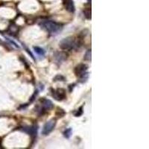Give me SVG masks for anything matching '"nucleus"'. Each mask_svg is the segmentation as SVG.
<instances>
[{
  "label": "nucleus",
  "instance_id": "nucleus-1",
  "mask_svg": "<svg viewBox=\"0 0 149 149\" xmlns=\"http://www.w3.org/2000/svg\"><path fill=\"white\" fill-rule=\"evenodd\" d=\"M79 42L74 39V37H66L63 40H61L60 42V48L63 50H66V51H71L73 49H75L79 46Z\"/></svg>",
  "mask_w": 149,
  "mask_h": 149
},
{
  "label": "nucleus",
  "instance_id": "nucleus-2",
  "mask_svg": "<svg viewBox=\"0 0 149 149\" xmlns=\"http://www.w3.org/2000/svg\"><path fill=\"white\" fill-rule=\"evenodd\" d=\"M40 25L50 33H57L63 29V26L61 24L52 20L42 21Z\"/></svg>",
  "mask_w": 149,
  "mask_h": 149
},
{
  "label": "nucleus",
  "instance_id": "nucleus-3",
  "mask_svg": "<svg viewBox=\"0 0 149 149\" xmlns=\"http://www.w3.org/2000/svg\"><path fill=\"white\" fill-rule=\"evenodd\" d=\"M87 69H88V66L84 64V63L78 64L74 69V74H76V76L81 78V79H84V77L87 78V72H86Z\"/></svg>",
  "mask_w": 149,
  "mask_h": 149
},
{
  "label": "nucleus",
  "instance_id": "nucleus-4",
  "mask_svg": "<svg viewBox=\"0 0 149 149\" xmlns=\"http://www.w3.org/2000/svg\"><path fill=\"white\" fill-rule=\"evenodd\" d=\"M40 102L41 107H40L39 110H38V111L40 112V115H43L46 111L52 110V109L53 108V104L50 100L42 98V99L40 100Z\"/></svg>",
  "mask_w": 149,
  "mask_h": 149
},
{
  "label": "nucleus",
  "instance_id": "nucleus-5",
  "mask_svg": "<svg viewBox=\"0 0 149 149\" xmlns=\"http://www.w3.org/2000/svg\"><path fill=\"white\" fill-rule=\"evenodd\" d=\"M55 125H56L55 119H51V120H49V122H47L46 124H45L43 127H42V134H43L44 136L49 135V134H50L53 130H54Z\"/></svg>",
  "mask_w": 149,
  "mask_h": 149
},
{
  "label": "nucleus",
  "instance_id": "nucleus-6",
  "mask_svg": "<svg viewBox=\"0 0 149 149\" xmlns=\"http://www.w3.org/2000/svg\"><path fill=\"white\" fill-rule=\"evenodd\" d=\"M52 95L53 97L55 98L56 100L62 101L63 100V99H65L66 97V90H65L64 89H62V88H60V89H58V90H54Z\"/></svg>",
  "mask_w": 149,
  "mask_h": 149
},
{
  "label": "nucleus",
  "instance_id": "nucleus-7",
  "mask_svg": "<svg viewBox=\"0 0 149 149\" xmlns=\"http://www.w3.org/2000/svg\"><path fill=\"white\" fill-rule=\"evenodd\" d=\"M63 5L66 10L69 12L73 13L74 11V5L73 0H63Z\"/></svg>",
  "mask_w": 149,
  "mask_h": 149
},
{
  "label": "nucleus",
  "instance_id": "nucleus-8",
  "mask_svg": "<svg viewBox=\"0 0 149 149\" xmlns=\"http://www.w3.org/2000/svg\"><path fill=\"white\" fill-rule=\"evenodd\" d=\"M34 50L37 54H39L40 56H43L45 54V51L44 49H42V48L38 47V46H34Z\"/></svg>",
  "mask_w": 149,
  "mask_h": 149
},
{
  "label": "nucleus",
  "instance_id": "nucleus-9",
  "mask_svg": "<svg viewBox=\"0 0 149 149\" xmlns=\"http://www.w3.org/2000/svg\"><path fill=\"white\" fill-rule=\"evenodd\" d=\"M63 135H64L65 137L69 139L72 135V128L66 129V130L64 131V133H63Z\"/></svg>",
  "mask_w": 149,
  "mask_h": 149
},
{
  "label": "nucleus",
  "instance_id": "nucleus-10",
  "mask_svg": "<svg viewBox=\"0 0 149 149\" xmlns=\"http://www.w3.org/2000/svg\"><path fill=\"white\" fill-rule=\"evenodd\" d=\"M83 110V107H81L78 110H77L76 113H74V115L77 117L81 116L83 114V110Z\"/></svg>",
  "mask_w": 149,
  "mask_h": 149
},
{
  "label": "nucleus",
  "instance_id": "nucleus-11",
  "mask_svg": "<svg viewBox=\"0 0 149 149\" xmlns=\"http://www.w3.org/2000/svg\"><path fill=\"white\" fill-rule=\"evenodd\" d=\"M85 60L90 61L91 60V50H88L85 54Z\"/></svg>",
  "mask_w": 149,
  "mask_h": 149
}]
</instances>
